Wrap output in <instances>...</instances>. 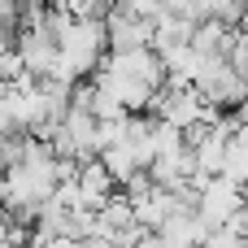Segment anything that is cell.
I'll return each mask as SVG.
<instances>
[{
	"instance_id": "cell-1",
	"label": "cell",
	"mask_w": 248,
	"mask_h": 248,
	"mask_svg": "<svg viewBox=\"0 0 248 248\" xmlns=\"http://www.w3.org/2000/svg\"><path fill=\"white\" fill-rule=\"evenodd\" d=\"M240 209H244L240 187H235V183H227V179H218V174L196 192V205H192V214L205 222V231H222Z\"/></svg>"
},
{
	"instance_id": "cell-2",
	"label": "cell",
	"mask_w": 248,
	"mask_h": 248,
	"mask_svg": "<svg viewBox=\"0 0 248 248\" xmlns=\"http://www.w3.org/2000/svg\"><path fill=\"white\" fill-rule=\"evenodd\" d=\"M17 61H22V70L31 74V78H48V70H52V61H57V44H52V35H44L39 26H26L22 35H17Z\"/></svg>"
},
{
	"instance_id": "cell-3",
	"label": "cell",
	"mask_w": 248,
	"mask_h": 248,
	"mask_svg": "<svg viewBox=\"0 0 248 248\" xmlns=\"http://www.w3.org/2000/svg\"><path fill=\"white\" fill-rule=\"evenodd\" d=\"M74 192H78V209L96 214V209L118 192V183H113V179H109V170L92 157V161H83V166L74 170Z\"/></svg>"
},
{
	"instance_id": "cell-4",
	"label": "cell",
	"mask_w": 248,
	"mask_h": 248,
	"mask_svg": "<svg viewBox=\"0 0 248 248\" xmlns=\"http://www.w3.org/2000/svg\"><path fill=\"white\" fill-rule=\"evenodd\" d=\"M35 248H87V244H78V240L61 235V240H44V244H35Z\"/></svg>"
},
{
	"instance_id": "cell-5",
	"label": "cell",
	"mask_w": 248,
	"mask_h": 248,
	"mask_svg": "<svg viewBox=\"0 0 248 248\" xmlns=\"http://www.w3.org/2000/svg\"><path fill=\"white\" fill-rule=\"evenodd\" d=\"M9 35H13V31H9V26H4V22H0V57H4V52H9Z\"/></svg>"
},
{
	"instance_id": "cell-6",
	"label": "cell",
	"mask_w": 248,
	"mask_h": 248,
	"mask_svg": "<svg viewBox=\"0 0 248 248\" xmlns=\"http://www.w3.org/2000/svg\"><path fill=\"white\" fill-rule=\"evenodd\" d=\"M240 118H244V122H248V96H244V105H240Z\"/></svg>"
}]
</instances>
